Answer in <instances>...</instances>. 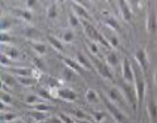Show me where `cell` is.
I'll list each match as a JSON object with an SVG mask.
<instances>
[{
  "label": "cell",
  "mask_w": 157,
  "mask_h": 123,
  "mask_svg": "<svg viewBox=\"0 0 157 123\" xmlns=\"http://www.w3.org/2000/svg\"><path fill=\"white\" fill-rule=\"evenodd\" d=\"M104 102H105L106 109L109 110V113L111 114V117L114 118V121H115L117 123H130L128 118L126 117V114L119 109V107L115 106L114 104H111V102L107 100V98H105V101H104Z\"/></svg>",
  "instance_id": "1"
},
{
  "label": "cell",
  "mask_w": 157,
  "mask_h": 123,
  "mask_svg": "<svg viewBox=\"0 0 157 123\" xmlns=\"http://www.w3.org/2000/svg\"><path fill=\"white\" fill-rule=\"evenodd\" d=\"M105 96H106L107 100L111 102V104H114L118 107L124 104L123 93L121 92V89H118V88H115V86H111V88H109V89H106L105 90Z\"/></svg>",
  "instance_id": "2"
},
{
  "label": "cell",
  "mask_w": 157,
  "mask_h": 123,
  "mask_svg": "<svg viewBox=\"0 0 157 123\" xmlns=\"http://www.w3.org/2000/svg\"><path fill=\"white\" fill-rule=\"evenodd\" d=\"M121 90L124 96V100L128 102L130 105L136 107L137 105V98H136V90H135V85L130 84V83H124L121 86Z\"/></svg>",
  "instance_id": "3"
},
{
  "label": "cell",
  "mask_w": 157,
  "mask_h": 123,
  "mask_svg": "<svg viewBox=\"0 0 157 123\" xmlns=\"http://www.w3.org/2000/svg\"><path fill=\"white\" fill-rule=\"evenodd\" d=\"M93 64H94L96 70H97V73L100 75L102 79H105V80H113L114 79V75H113L111 72V68L106 64V63H102L100 60H97V58H90Z\"/></svg>",
  "instance_id": "4"
},
{
  "label": "cell",
  "mask_w": 157,
  "mask_h": 123,
  "mask_svg": "<svg viewBox=\"0 0 157 123\" xmlns=\"http://www.w3.org/2000/svg\"><path fill=\"white\" fill-rule=\"evenodd\" d=\"M122 75H123V79L126 83L132 84L135 81V73H134V70H132V66L128 62V59H126V58L122 60Z\"/></svg>",
  "instance_id": "5"
},
{
  "label": "cell",
  "mask_w": 157,
  "mask_h": 123,
  "mask_svg": "<svg viewBox=\"0 0 157 123\" xmlns=\"http://www.w3.org/2000/svg\"><path fill=\"white\" fill-rule=\"evenodd\" d=\"M118 6H119V12L122 14V18L126 22H131L132 18H134V12H132V9L130 7V3L126 2V0H119Z\"/></svg>",
  "instance_id": "6"
},
{
  "label": "cell",
  "mask_w": 157,
  "mask_h": 123,
  "mask_svg": "<svg viewBox=\"0 0 157 123\" xmlns=\"http://www.w3.org/2000/svg\"><path fill=\"white\" fill-rule=\"evenodd\" d=\"M134 58L141 70L143 71L148 70V52H147L145 48H137L134 54Z\"/></svg>",
  "instance_id": "7"
},
{
  "label": "cell",
  "mask_w": 157,
  "mask_h": 123,
  "mask_svg": "<svg viewBox=\"0 0 157 123\" xmlns=\"http://www.w3.org/2000/svg\"><path fill=\"white\" fill-rule=\"evenodd\" d=\"M71 6H72V11L75 12V14L77 17L82 18L84 21H89V20L92 18L90 13L88 12V9L85 7H82L78 2H71Z\"/></svg>",
  "instance_id": "8"
},
{
  "label": "cell",
  "mask_w": 157,
  "mask_h": 123,
  "mask_svg": "<svg viewBox=\"0 0 157 123\" xmlns=\"http://www.w3.org/2000/svg\"><path fill=\"white\" fill-rule=\"evenodd\" d=\"M135 90H136V98H137V105H141L145 98V92H147V84L144 80L137 79L135 80Z\"/></svg>",
  "instance_id": "9"
},
{
  "label": "cell",
  "mask_w": 157,
  "mask_h": 123,
  "mask_svg": "<svg viewBox=\"0 0 157 123\" xmlns=\"http://www.w3.org/2000/svg\"><path fill=\"white\" fill-rule=\"evenodd\" d=\"M58 98L67 102H73L77 98V93L70 88H59L58 89Z\"/></svg>",
  "instance_id": "10"
},
{
  "label": "cell",
  "mask_w": 157,
  "mask_h": 123,
  "mask_svg": "<svg viewBox=\"0 0 157 123\" xmlns=\"http://www.w3.org/2000/svg\"><path fill=\"white\" fill-rule=\"evenodd\" d=\"M2 54L4 55H7L9 59H11L12 62H16V60H20V58H21V52L17 47H13V46H3L2 48Z\"/></svg>",
  "instance_id": "11"
},
{
  "label": "cell",
  "mask_w": 157,
  "mask_h": 123,
  "mask_svg": "<svg viewBox=\"0 0 157 123\" xmlns=\"http://www.w3.org/2000/svg\"><path fill=\"white\" fill-rule=\"evenodd\" d=\"M145 28H147V32H148L149 34H156L157 33V14L155 12L148 13Z\"/></svg>",
  "instance_id": "12"
},
{
  "label": "cell",
  "mask_w": 157,
  "mask_h": 123,
  "mask_svg": "<svg viewBox=\"0 0 157 123\" xmlns=\"http://www.w3.org/2000/svg\"><path fill=\"white\" fill-rule=\"evenodd\" d=\"M11 73L16 75L17 77H28V76H33L34 70L33 68H29V67H11L8 68Z\"/></svg>",
  "instance_id": "13"
},
{
  "label": "cell",
  "mask_w": 157,
  "mask_h": 123,
  "mask_svg": "<svg viewBox=\"0 0 157 123\" xmlns=\"http://www.w3.org/2000/svg\"><path fill=\"white\" fill-rule=\"evenodd\" d=\"M82 24V26H84V33H85V36L88 38H90V41H94L96 42V39L98 37V34H100V32H97V29L92 25V24H89L88 21H81Z\"/></svg>",
  "instance_id": "14"
},
{
  "label": "cell",
  "mask_w": 157,
  "mask_h": 123,
  "mask_svg": "<svg viewBox=\"0 0 157 123\" xmlns=\"http://www.w3.org/2000/svg\"><path fill=\"white\" fill-rule=\"evenodd\" d=\"M104 24H105L107 28H110L111 30H114V32H117V33L122 32L119 21H118L115 17H113V16H105V17H104Z\"/></svg>",
  "instance_id": "15"
},
{
  "label": "cell",
  "mask_w": 157,
  "mask_h": 123,
  "mask_svg": "<svg viewBox=\"0 0 157 123\" xmlns=\"http://www.w3.org/2000/svg\"><path fill=\"white\" fill-rule=\"evenodd\" d=\"M28 42H29L30 48L37 54V55H45L47 52V47H46L45 43L38 42V41H28Z\"/></svg>",
  "instance_id": "16"
},
{
  "label": "cell",
  "mask_w": 157,
  "mask_h": 123,
  "mask_svg": "<svg viewBox=\"0 0 157 123\" xmlns=\"http://www.w3.org/2000/svg\"><path fill=\"white\" fill-rule=\"evenodd\" d=\"M147 113H148L151 122L156 123L157 122V102L155 100H151L147 104Z\"/></svg>",
  "instance_id": "17"
},
{
  "label": "cell",
  "mask_w": 157,
  "mask_h": 123,
  "mask_svg": "<svg viewBox=\"0 0 157 123\" xmlns=\"http://www.w3.org/2000/svg\"><path fill=\"white\" fill-rule=\"evenodd\" d=\"M63 63L66 64V67H68L72 71H75L76 73H81V71H82V67L76 62V59H71V58L63 56Z\"/></svg>",
  "instance_id": "18"
},
{
  "label": "cell",
  "mask_w": 157,
  "mask_h": 123,
  "mask_svg": "<svg viewBox=\"0 0 157 123\" xmlns=\"http://www.w3.org/2000/svg\"><path fill=\"white\" fill-rule=\"evenodd\" d=\"M24 36H25L29 41H34L36 38L41 37L42 33L39 32L38 29L33 28V26H26V28H24Z\"/></svg>",
  "instance_id": "19"
},
{
  "label": "cell",
  "mask_w": 157,
  "mask_h": 123,
  "mask_svg": "<svg viewBox=\"0 0 157 123\" xmlns=\"http://www.w3.org/2000/svg\"><path fill=\"white\" fill-rule=\"evenodd\" d=\"M119 63H121L119 55H118L115 51H111L106 55V64L110 68H115L117 66H119Z\"/></svg>",
  "instance_id": "20"
},
{
  "label": "cell",
  "mask_w": 157,
  "mask_h": 123,
  "mask_svg": "<svg viewBox=\"0 0 157 123\" xmlns=\"http://www.w3.org/2000/svg\"><path fill=\"white\" fill-rule=\"evenodd\" d=\"M76 62L82 67V70H84V71H90L92 70V64H90L89 59H88L84 54L77 52L76 54Z\"/></svg>",
  "instance_id": "21"
},
{
  "label": "cell",
  "mask_w": 157,
  "mask_h": 123,
  "mask_svg": "<svg viewBox=\"0 0 157 123\" xmlns=\"http://www.w3.org/2000/svg\"><path fill=\"white\" fill-rule=\"evenodd\" d=\"M47 41H48V43L55 48L56 51H59V52H63L64 51V46H63V42L60 41V38H56L55 36H51V34H48L47 36Z\"/></svg>",
  "instance_id": "22"
},
{
  "label": "cell",
  "mask_w": 157,
  "mask_h": 123,
  "mask_svg": "<svg viewBox=\"0 0 157 123\" xmlns=\"http://www.w3.org/2000/svg\"><path fill=\"white\" fill-rule=\"evenodd\" d=\"M12 13L14 16L22 18L24 21H32V18H33L32 12L28 11V9H12Z\"/></svg>",
  "instance_id": "23"
},
{
  "label": "cell",
  "mask_w": 157,
  "mask_h": 123,
  "mask_svg": "<svg viewBox=\"0 0 157 123\" xmlns=\"http://www.w3.org/2000/svg\"><path fill=\"white\" fill-rule=\"evenodd\" d=\"M85 100L89 104H98L100 102V94L94 89H88L85 92Z\"/></svg>",
  "instance_id": "24"
},
{
  "label": "cell",
  "mask_w": 157,
  "mask_h": 123,
  "mask_svg": "<svg viewBox=\"0 0 157 123\" xmlns=\"http://www.w3.org/2000/svg\"><path fill=\"white\" fill-rule=\"evenodd\" d=\"M17 79V83L18 84H21L24 86H34V85H37V83L38 80L36 77H33V76H28V77H16Z\"/></svg>",
  "instance_id": "25"
},
{
  "label": "cell",
  "mask_w": 157,
  "mask_h": 123,
  "mask_svg": "<svg viewBox=\"0 0 157 123\" xmlns=\"http://www.w3.org/2000/svg\"><path fill=\"white\" fill-rule=\"evenodd\" d=\"M46 16H47V18H50V20H55L59 16V8H58V6L55 3H51L50 6L47 7Z\"/></svg>",
  "instance_id": "26"
},
{
  "label": "cell",
  "mask_w": 157,
  "mask_h": 123,
  "mask_svg": "<svg viewBox=\"0 0 157 123\" xmlns=\"http://www.w3.org/2000/svg\"><path fill=\"white\" fill-rule=\"evenodd\" d=\"M85 46L88 48V51H89L93 56H100V48H98V45L94 41H89V39H86Z\"/></svg>",
  "instance_id": "27"
},
{
  "label": "cell",
  "mask_w": 157,
  "mask_h": 123,
  "mask_svg": "<svg viewBox=\"0 0 157 123\" xmlns=\"http://www.w3.org/2000/svg\"><path fill=\"white\" fill-rule=\"evenodd\" d=\"M76 75H77V73H76L75 71L70 70L68 67H66L64 70L62 71V79H63L64 81H75Z\"/></svg>",
  "instance_id": "28"
},
{
  "label": "cell",
  "mask_w": 157,
  "mask_h": 123,
  "mask_svg": "<svg viewBox=\"0 0 157 123\" xmlns=\"http://www.w3.org/2000/svg\"><path fill=\"white\" fill-rule=\"evenodd\" d=\"M29 114V117L30 118H33L36 122H38V123H41V122H43V121H46L47 119V115H46V113H41V111H34V110H30L28 113Z\"/></svg>",
  "instance_id": "29"
},
{
  "label": "cell",
  "mask_w": 157,
  "mask_h": 123,
  "mask_svg": "<svg viewBox=\"0 0 157 123\" xmlns=\"http://www.w3.org/2000/svg\"><path fill=\"white\" fill-rule=\"evenodd\" d=\"M25 104L32 105V106H36L38 104H42V98L39 97L38 94H28L25 97Z\"/></svg>",
  "instance_id": "30"
},
{
  "label": "cell",
  "mask_w": 157,
  "mask_h": 123,
  "mask_svg": "<svg viewBox=\"0 0 157 123\" xmlns=\"http://www.w3.org/2000/svg\"><path fill=\"white\" fill-rule=\"evenodd\" d=\"M73 39H75V34H73L72 30H63L62 34H60V41L62 42H66V43H71L73 42Z\"/></svg>",
  "instance_id": "31"
},
{
  "label": "cell",
  "mask_w": 157,
  "mask_h": 123,
  "mask_svg": "<svg viewBox=\"0 0 157 123\" xmlns=\"http://www.w3.org/2000/svg\"><path fill=\"white\" fill-rule=\"evenodd\" d=\"M17 83V79H14L13 76H11L9 73H3L2 76V84L7 85V86H14V84Z\"/></svg>",
  "instance_id": "32"
},
{
  "label": "cell",
  "mask_w": 157,
  "mask_h": 123,
  "mask_svg": "<svg viewBox=\"0 0 157 123\" xmlns=\"http://www.w3.org/2000/svg\"><path fill=\"white\" fill-rule=\"evenodd\" d=\"M92 118H93V121L97 122V123H102V122H105L106 119V113L104 111H97V110H93L92 113Z\"/></svg>",
  "instance_id": "33"
},
{
  "label": "cell",
  "mask_w": 157,
  "mask_h": 123,
  "mask_svg": "<svg viewBox=\"0 0 157 123\" xmlns=\"http://www.w3.org/2000/svg\"><path fill=\"white\" fill-rule=\"evenodd\" d=\"M14 121H17V115L14 113H2V122L3 123H12Z\"/></svg>",
  "instance_id": "34"
},
{
  "label": "cell",
  "mask_w": 157,
  "mask_h": 123,
  "mask_svg": "<svg viewBox=\"0 0 157 123\" xmlns=\"http://www.w3.org/2000/svg\"><path fill=\"white\" fill-rule=\"evenodd\" d=\"M38 96L42 98V100H51L52 96H51V92H50V88H38Z\"/></svg>",
  "instance_id": "35"
},
{
  "label": "cell",
  "mask_w": 157,
  "mask_h": 123,
  "mask_svg": "<svg viewBox=\"0 0 157 123\" xmlns=\"http://www.w3.org/2000/svg\"><path fill=\"white\" fill-rule=\"evenodd\" d=\"M68 25H70V28H78L81 25V21L76 14H70L68 16Z\"/></svg>",
  "instance_id": "36"
},
{
  "label": "cell",
  "mask_w": 157,
  "mask_h": 123,
  "mask_svg": "<svg viewBox=\"0 0 157 123\" xmlns=\"http://www.w3.org/2000/svg\"><path fill=\"white\" fill-rule=\"evenodd\" d=\"M0 28H2V33L8 32L9 29L12 28V21H11V20H9L8 17H7V18L3 17L2 21H0Z\"/></svg>",
  "instance_id": "37"
},
{
  "label": "cell",
  "mask_w": 157,
  "mask_h": 123,
  "mask_svg": "<svg viewBox=\"0 0 157 123\" xmlns=\"http://www.w3.org/2000/svg\"><path fill=\"white\" fill-rule=\"evenodd\" d=\"M0 100H2V104L3 105H12V96L9 94L7 92H2V94H0Z\"/></svg>",
  "instance_id": "38"
},
{
  "label": "cell",
  "mask_w": 157,
  "mask_h": 123,
  "mask_svg": "<svg viewBox=\"0 0 157 123\" xmlns=\"http://www.w3.org/2000/svg\"><path fill=\"white\" fill-rule=\"evenodd\" d=\"M33 110L34 111H41V113H47L51 110V106H48L47 104H45V102H42V104H38L36 106H33Z\"/></svg>",
  "instance_id": "39"
},
{
  "label": "cell",
  "mask_w": 157,
  "mask_h": 123,
  "mask_svg": "<svg viewBox=\"0 0 157 123\" xmlns=\"http://www.w3.org/2000/svg\"><path fill=\"white\" fill-rule=\"evenodd\" d=\"M96 42L101 43V46H104V47H109V48H111V46H110L109 41H107V38H106V37H105L102 33L98 34V37H97V39H96Z\"/></svg>",
  "instance_id": "40"
},
{
  "label": "cell",
  "mask_w": 157,
  "mask_h": 123,
  "mask_svg": "<svg viewBox=\"0 0 157 123\" xmlns=\"http://www.w3.org/2000/svg\"><path fill=\"white\" fill-rule=\"evenodd\" d=\"M0 63H2L3 67H8V68L12 67V60L4 54H2V56H0Z\"/></svg>",
  "instance_id": "41"
},
{
  "label": "cell",
  "mask_w": 157,
  "mask_h": 123,
  "mask_svg": "<svg viewBox=\"0 0 157 123\" xmlns=\"http://www.w3.org/2000/svg\"><path fill=\"white\" fill-rule=\"evenodd\" d=\"M107 41H109L111 48H117L118 46H119V39H118L117 36H110V37H106Z\"/></svg>",
  "instance_id": "42"
},
{
  "label": "cell",
  "mask_w": 157,
  "mask_h": 123,
  "mask_svg": "<svg viewBox=\"0 0 157 123\" xmlns=\"http://www.w3.org/2000/svg\"><path fill=\"white\" fill-rule=\"evenodd\" d=\"M33 63H34V66L37 67V70H38V71L45 70V63L42 62V59H39V58H34V59H33Z\"/></svg>",
  "instance_id": "43"
},
{
  "label": "cell",
  "mask_w": 157,
  "mask_h": 123,
  "mask_svg": "<svg viewBox=\"0 0 157 123\" xmlns=\"http://www.w3.org/2000/svg\"><path fill=\"white\" fill-rule=\"evenodd\" d=\"M73 111V115H75L77 118V121H81V119H88V117L84 111H81V110H72Z\"/></svg>",
  "instance_id": "44"
},
{
  "label": "cell",
  "mask_w": 157,
  "mask_h": 123,
  "mask_svg": "<svg viewBox=\"0 0 157 123\" xmlns=\"http://www.w3.org/2000/svg\"><path fill=\"white\" fill-rule=\"evenodd\" d=\"M0 41H2V45L3 46L6 45V43L8 45V43L11 42V37H9L8 33H2V34H0Z\"/></svg>",
  "instance_id": "45"
},
{
  "label": "cell",
  "mask_w": 157,
  "mask_h": 123,
  "mask_svg": "<svg viewBox=\"0 0 157 123\" xmlns=\"http://www.w3.org/2000/svg\"><path fill=\"white\" fill-rule=\"evenodd\" d=\"M59 118L62 119L63 123H76V122H73V119L70 117V115H67L64 114V113H62V114H59Z\"/></svg>",
  "instance_id": "46"
},
{
  "label": "cell",
  "mask_w": 157,
  "mask_h": 123,
  "mask_svg": "<svg viewBox=\"0 0 157 123\" xmlns=\"http://www.w3.org/2000/svg\"><path fill=\"white\" fill-rule=\"evenodd\" d=\"M25 6H26L25 9L30 11V9H34L38 6V2H36V0H28V2H25Z\"/></svg>",
  "instance_id": "47"
},
{
  "label": "cell",
  "mask_w": 157,
  "mask_h": 123,
  "mask_svg": "<svg viewBox=\"0 0 157 123\" xmlns=\"http://www.w3.org/2000/svg\"><path fill=\"white\" fill-rule=\"evenodd\" d=\"M48 123H63L59 117H50L48 118Z\"/></svg>",
  "instance_id": "48"
},
{
  "label": "cell",
  "mask_w": 157,
  "mask_h": 123,
  "mask_svg": "<svg viewBox=\"0 0 157 123\" xmlns=\"http://www.w3.org/2000/svg\"><path fill=\"white\" fill-rule=\"evenodd\" d=\"M76 123H92L89 119H81V121H76Z\"/></svg>",
  "instance_id": "49"
},
{
  "label": "cell",
  "mask_w": 157,
  "mask_h": 123,
  "mask_svg": "<svg viewBox=\"0 0 157 123\" xmlns=\"http://www.w3.org/2000/svg\"><path fill=\"white\" fill-rule=\"evenodd\" d=\"M13 123H25V122H24V121H21V119H17V121H14Z\"/></svg>",
  "instance_id": "50"
},
{
  "label": "cell",
  "mask_w": 157,
  "mask_h": 123,
  "mask_svg": "<svg viewBox=\"0 0 157 123\" xmlns=\"http://www.w3.org/2000/svg\"><path fill=\"white\" fill-rule=\"evenodd\" d=\"M155 81H156V85H157V71H156V73H155Z\"/></svg>",
  "instance_id": "51"
},
{
  "label": "cell",
  "mask_w": 157,
  "mask_h": 123,
  "mask_svg": "<svg viewBox=\"0 0 157 123\" xmlns=\"http://www.w3.org/2000/svg\"><path fill=\"white\" fill-rule=\"evenodd\" d=\"M148 123H149V122H148Z\"/></svg>",
  "instance_id": "52"
}]
</instances>
